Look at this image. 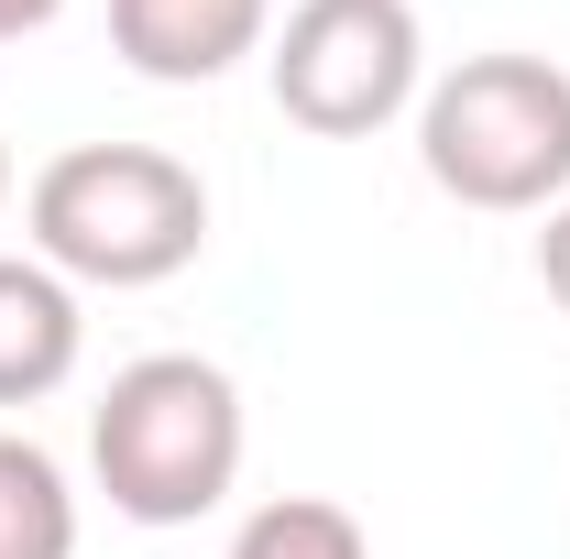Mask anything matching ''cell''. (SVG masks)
<instances>
[{"mask_svg": "<svg viewBox=\"0 0 570 559\" xmlns=\"http://www.w3.org/2000/svg\"><path fill=\"white\" fill-rule=\"evenodd\" d=\"M275 45V0H110V56L154 88H209Z\"/></svg>", "mask_w": 570, "mask_h": 559, "instance_id": "cell-5", "label": "cell"}, {"mask_svg": "<svg viewBox=\"0 0 570 559\" xmlns=\"http://www.w3.org/2000/svg\"><path fill=\"white\" fill-rule=\"evenodd\" d=\"M0 559H77V493L22 428H0Z\"/></svg>", "mask_w": 570, "mask_h": 559, "instance_id": "cell-7", "label": "cell"}, {"mask_svg": "<svg viewBox=\"0 0 570 559\" xmlns=\"http://www.w3.org/2000/svg\"><path fill=\"white\" fill-rule=\"evenodd\" d=\"M242 450H253L242 384L209 351H142L88 406V472L110 493V516L132 527H198L242 483Z\"/></svg>", "mask_w": 570, "mask_h": 559, "instance_id": "cell-1", "label": "cell"}, {"mask_svg": "<svg viewBox=\"0 0 570 559\" xmlns=\"http://www.w3.org/2000/svg\"><path fill=\"white\" fill-rule=\"evenodd\" d=\"M0 209H11V143H0Z\"/></svg>", "mask_w": 570, "mask_h": 559, "instance_id": "cell-11", "label": "cell"}, {"mask_svg": "<svg viewBox=\"0 0 570 559\" xmlns=\"http://www.w3.org/2000/svg\"><path fill=\"white\" fill-rule=\"evenodd\" d=\"M275 110L318 143H362L395 110L428 99V33L417 0H296L285 33L264 45Z\"/></svg>", "mask_w": 570, "mask_h": 559, "instance_id": "cell-4", "label": "cell"}, {"mask_svg": "<svg viewBox=\"0 0 570 559\" xmlns=\"http://www.w3.org/2000/svg\"><path fill=\"white\" fill-rule=\"evenodd\" d=\"M230 559H373V538H362L352 504H330V493H275V504L242 516Z\"/></svg>", "mask_w": 570, "mask_h": 559, "instance_id": "cell-8", "label": "cell"}, {"mask_svg": "<svg viewBox=\"0 0 570 559\" xmlns=\"http://www.w3.org/2000/svg\"><path fill=\"white\" fill-rule=\"evenodd\" d=\"M417 165L439 198H461L483 219L560 209L570 198V67L494 45V56H461L450 77H428Z\"/></svg>", "mask_w": 570, "mask_h": 559, "instance_id": "cell-3", "label": "cell"}, {"mask_svg": "<svg viewBox=\"0 0 570 559\" xmlns=\"http://www.w3.org/2000/svg\"><path fill=\"white\" fill-rule=\"evenodd\" d=\"M67 0H0V45H22V33H45Z\"/></svg>", "mask_w": 570, "mask_h": 559, "instance_id": "cell-10", "label": "cell"}, {"mask_svg": "<svg viewBox=\"0 0 570 559\" xmlns=\"http://www.w3.org/2000/svg\"><path fill=\"white\" fill-rule=\"evenodd\" d=\"M88 351L77 285L33 253H0V406H45Z\"/></svg>", "mask_w": 570, "mask_h": 559, "instance_id": "cell-6", "label": "cell"}, {"mask_svg": "<svg viewBox=\"0 0 570 559\" xmlns=\"http://www.w3.org/2000/svg\"><path fill=\"white\" fill-rule=\"evenodd\" d=\"M538 285H549V296L570 307V198L549 209V231H538Z\"/></svg>", "mask_w": 570, "mask_h": 559, "instance_id": "cell-9", "label": "cell"}, {"mask_svg": "<svg viewBox=\"0 0 570 559\" xmlns=\"http://www.w3.org/2000/svg\"><path fill=\"white\" fill-rule=\"evenodd\" d=\"M33 264H56L67 285H165L209 253V187L187 154L165 143H67L45 176H33Z\"/></svg>", "mask_w": 570, "mask_h": 559, "instance_id": "cell-2", "label": "cell"}]
</instances>
